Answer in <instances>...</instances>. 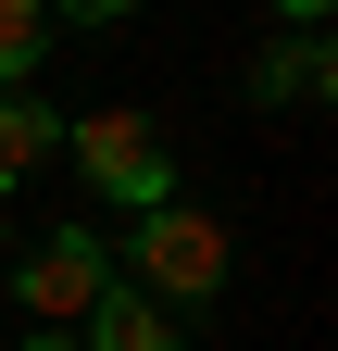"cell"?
Returning a JSON list of instances; mask_svg holds the SVG:
<instances>
[{
    "mask_svg": "<svg viewBox=\"0 0 338 351\" xmlns=\"http://www.w3.org/2000/svg\"><path fill=\"white\" fill-rule=\"evenodd\" d=\"M125 263H138V301L188 314V301H213V289H226V226H213L200 201H163V213H138Z\"/></svg>",
    "mask_w": 338,
    "mask_h": 351,
    "instance_id": "cell-1",
    "label": "cell"
},
{
    "mask_svg": "<svg viewBox=\"0 0 338 351\" xmlns=\"http://www.w3.org/2000/svg\"><path fill=\"white\" fill-rule=\"evenodd\" d=\"M75 163H88L101 201H138V213L176 201V151H163V125H151L138 101H101L88 125H75Z\"/></svg>",
    "mask_w": 338,
    "mask_h": 351,
    "instance_id": "cell-2",
    "label": "cell"
},
{
    "mask_svg": "<svg viewBox=\"0 0 338 351\" xmlns=\"http://www.w3.org/2000/svg\"><path fill=\"white\" fill-rule=\"evenodd\" d=\"M13 301L38 314V339H75V326H88L101 301H113V251H101L88 226H63V239H38V251L13 263Z\"/></svg>",
    "mask_w": 338,
    "mask_h": 351,
    "instance_id": "cell-3",
    "label": "cell"
},
{
    "mask_svg": "<svg viewBox=\"0 0 338 351\" xmlns=\"http://www.w3.org/2000/svg\"><path fill=\"white\" fill-rule=\"evenodd\" d=\"M250 88H263V101H288V113L326 101V13H313V0H288V38L250 63Z\"/></svg>",
    "mask_w": 338,
    "mask_h": 351,
    "instance_id": "cell-4",
    "label": "cell"
},
{
    "mask_svg": "<svg viewBox=\"0 0 338 351\" xmlns=\"http://www.w3.org/2000/svg\"><path fill=\"white\" fill-rule=\"evenodd\" d=\"M75 351H176V314L163 301H138V289H113L88 326H75Z\"/></svg>",
    "mask_w": 338,
    "mask_h": 351,
    "instance_id": "cell-5",
    "label": "cell"
},
{
    "mask_svg": "<svg viewBox=\"0 0 338 351\" xmlns=\"http://www.w3.org/2000/svg\"><path fill=\"white\" fill-rule=\"evenodd\" d=\"M51 151H63V113L51 101H0V189H25Z\"/></svg>",
    "mask_w": 338,
    "mask_h": 351,
    "instance_id": "cell-6",
    "label": "cell"
},
{
    "mask_svg": "<svg viewBox=\"0 0 338 351\" xmlns=\"http://www.w3.org/2000/svg\"><path fill=\"white\" fill-rule=\"evenodd\" d=\"M38 63H51V13H38V0H0V101H13Z\"/></svg>",
    "mask_w": 338,
    "mask_h": 351,
    "instance_id": "cell-7",
    "label": "cell"
},
{
    "mask_svg": "<svg viewBox=\"0 0 338 351\" xmlns=\"http://www.w3.org/2000/svg\"><path fill=\"white\" fill-rule=\"evenodd\" d=\"M25 351H75V339H25Z\"/></svg>",
    "mask_w": 338,
    "mask_h": 351,
    "instance_id": "cell-8",
    "label": "cell"
}]
</instances>
